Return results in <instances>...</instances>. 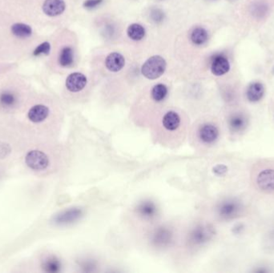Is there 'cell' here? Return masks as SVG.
<instances>
[{
	"label": "cell",
	"mask_w": 274,
	"mask_h": 273,
	"mask_svg": "<svg viewBox=\"0 0 274 273\" xmlns=\"http://www.w3.org/2000/svg\"><path fill=\"white\" fill-rule=\"evenodd\" d=\"M130 217L134 227L145 232L157 224L160 210L154 201L145 200L132 208Z\"/></svg>",
	"instance_id": "cell-2"
},
{
	"label": "cell",
	"mask_w": 274,
	"mask_h": 273,
	"mask_svg": "<svg viewBox=\"0 0 274 273\" xmlns=\"http://www.w3.org/2000/svg\"><path fill=\"white\" fill-rule=\"evenodd\" d=\"M11 32L19 38L29 37L32 34V29L25 23H15L11 26Z\"/></svg>",
	"instance_id": "cell-22"
},
{
	"label": "cell",
	"mask_w": 274,
	"mask_h": 273,
	"mask_svg": "<svg viewBox=\"0 0 274 273\" xmlns=\"http://www.w3.org/2000/svg\"><path fill=\"white\" fill-rule=\"evenodd\" d=\"M10 148L7 144L3 143H0V157H3L7 156V153L10 152Z\"/></svg>",
	"instance_id": "cell-30"
},
{
	"label": "cell",
	"mask_w": 274,
	"mask_h": 273,
	"mask_svg": "<svg viewBox=\"0 0 274 273\" xmlns=\"http://www.w3.org/2000/svg\"><path fill=\"white\" fill-rule=\"evenodd\" d=\"M16 95L10 91H4L0 95V106L4 108H11L16 105Z\"/></svg>",
	"instance_id": "cell-25"
},
{
	"label": "cell",
	"mask_w": 274,
	"mask_h": 273,
	"mask_svg": "<svg viewBox=\"0 0 274 273\" xmlns=\"http://www.w3.org/2000/svg\"><path fill=\"white\" fill-rule=\"evenodd\" d=\"M88 84V79L82 73H72L68 75L65 82L68 91L72 93L80 92Z\"/></svg>",
	"instance_id": "cell-9"
},
{
	"label": "cell",
	"mask_w": 274,
	"mask_h": 273,
	"mask_svg": "<svg viewBox=\"0 0 274 273\" xmlns=\"http://www.w3.org/2000/svg\"><path fill=\"white\" fill-rule=\"evenodd\" d=\"M150 17H151V20L153 22L160 23L162 22L165 19V14L160 9H151V12H150Z\"/></svg>",
	"instance_id": "cell-27"
},
{
	"label": "cell",
	"mask_w": 274,
	"mask_h": 273,
	"mask_svg": "<svg viewBox=\"0 0 274 273\" xmlns=\"http://www.w3.org/2000/svg\"><path fill=\"white\" fill-rule=\"evenodd\" d=\"M50 114L49 107L44 104H37L29 110L27 117L29 120L35 123H40L46 120Z\"/></svg>",
	"instance_id": "cell-12"
},
{
	"label": "cell",
	"mask_w": 274,
	"mask_h": 273,
	"mask_svg": "<svg viewBox=\"0 0 274 273\" xmlns=\"http://www.w3.org/2000/svg\"><path fill=\"white\" fill-rule=\"evenodd\" d=\"M243 228H244L243 225H237V226L235 227V228L233 229V231H235L236 233H239V232H241V231H242V230H243Z\"/></svg>",
	"instance_id": "cell-31"
},
{
	"label": "cell",
	"mask_w": 274,
	"mask_h": 273,
	"mask_svg": "<svg viewBox=\"0 0 274 273\" xmlns=\"http://www.w3.org/2000/svg\"><path fill=\"white\" fill-rule=\"evenodd\" d=\"M150 94L157 101L164 102L169 95V89L165 84H158L151 88Z\"/></svg>",
	"instance_id": "cell-21"
},
{
	"label": "cell",
	"mask_w": 274,
	"mask_h": 273,
	"mask_svg": "<svg viewBox=\"0 0 274 273\" xmlns=\"http://www.w3.org/2000/svg\"><path fill=\"white\" fill-rule=\"evenodd\" d=\"M268 11H269V7H268L267 3L264 1L254 2L250 7V12L252 14V16L257 19L266 16L268 13Z\"/></svg>",
	"instance_id": "cell-23"
},
{
	"label": "cell",
	"mask_w": 274,
	"mask_h": 273,
	"mask_svg": "<svg viewBox=\"0 0 274 273\" xmlns=\"http://www.w3.org/2000/svg\"><path fill=\"white\" fill-rule=\"evenodd\" d=\"M258 187L266 192L274 190V170L266 169L260 172L257 176Z\"/></svg>",
	"instance_id": "cell-14"
},
{
	"label": "cell",
	"mask_w": 274,
	"mask_h": 273,
	"mask_svg": "<svg viewBox=\"0 0 274 273\" xmlns=\"http://www.w3.org/2000/svg\"><path fill=\"white\" fill-rule=\"evenodd\" d=\"M145 29L142 25L139 23H132L127 29V35L129 39L133 41H140L145 38Z\"/></svg>",
	"instance_id": "cell-19"
},
{
	"label": "cell",
	"mask_w": 274,
	"mask_h": 273,
	"mask_svg": "<svg viewBox=\"0 0 274 273\" xmlns=\"http://www.w3.org/2000/svg\"><path fill=\"white\" fill-rule=\"evenodd\" d=\"M190 39L193 44L195 45H203L208 40V32L203 27H196L192 31Z\"/></svg>",
	"instance_id": "cell-20"
},
{
	"label": "cell",
	"mask_w": 274,
	"mask_h": 273,
	"mask_svg": "<svg viewBox=\"0 0 274 273\" xmlns=\"http://www.w3.org/2000/svg\"><path fill=\"white\" fill-rule=\"evenodd\" d=\"M74 61V55H73V51L70 46H65L64 48L62 49L60 55H59V64L62 67H70L73 64Z\"/></svg>",
	"instance_id": "cell-24"
},
{
	"label": "cell",
	"mask_w": 274,
	"mask_h": 273,
	"mask_svg": "<svg viewBox=\"0 0 274 273\" xmlns=\"http://www.w3.org/2000/svg\"><path fill=\"white\" fill-rule=\"evenodd\" d=\"M228 124L231 132H242L248 125V119L244 114L237 113V114H232L229 117Z\"/></svg>",
	"instance_id": "cell-17"
},
{
	"label": "cell",
	"mask_w": 274,
	"mask_h": 273,
	"mask_svg": "<svg viewBox=\"0 0 274 273\" xmlns=\"http://www.w3.org/2000/svg\"><path fill=\"white\" fill-rule=\"evenodd\" d=\"M25 163L35 171H44L50 165V159L45 152L40 150H31L25 157Z\"/></svg>",
	"instance_id": "cell-7"
},
{
	"label": "cell",
	"mask_w": 274,
	"mask_h": 273,
	"mask_svg": "<svg viewBox=\"0 0 274 273\" xmlns=\"http://www.w3.org/2000/svg\"><path fill=\"white\" fill-rule=\"evenodd\" d=\"M62 267L61 260L55 255H48L42 260L41 268L44 273H58L61 271Z\"/></svg>",
	"instance_id": "cell-16"
},
{
	"label": "cell",
	"mask_w": 274,
	"mask_h": 273,
	"mask_svg": "<svg viewBox=\"0 0 274 273\" xmlns=\"http://www.w3.org/2000/svg\"><path fill=\"white\" fill-rule=\"evenodd\" d=\"M219 128L215 123L209 121L196 123L190 127L189 142L197 148L213 145L219 138Z\"/></svg>",
	"instance_id": "cell-4"
},
{
	"label": "cell",
	"mask_w": 274,
	"mask_h": 273,
	"mask_svg": "<svg viewBox=\"0 0 274 273\" xmlns=\"http://www.w3.org/2000/svg\"><path fill=\"white\" fill-rule=\"evenodd\" d=\"M213 171L217 176H224L228 172V167L224 164H218V165L213 167Z\"/></svg>",
	"instance_id": "cell-29"
},
{
	"label": "cell",
	"mask_w": 274,
	"mask_h": 273,
	"mask_svg": "<svg viewBox=\"0 0 274 273\" xmlns=\"http://www.w3.org/2000/svg\"><path fill=\"white\" fill-rule=\"evenodd\" d=\"M265 88L261 83H252L247 89L246 95L250 102H257L263 97Z\"/></svg>",
	"instance_id": "cell-18"
},
{
	"label": "cell",
	"mask_w": 274,
	"mask_h": 273,
	"mask_svg": "<svg viewBox=\"0 0 274 273\" xmlns=\"http://www.w3.org/2000/svg\"><path fill=\"white\" fill-rule=\"evenodd\" d=\"M148 245L156 251H165L175 244V228L169 224H156L145 232Z\"/></svg>",
	"instance_id": "cell-3"
},
{
	"label": "cell",
	"mask_w": 274,
	"mask_h": 273,
	"mask_svg": "<svg viewBox=\"0 0 274 273\" xmlns=\"http://www.w3.org/2000/svg\"><path fill=\"white\" fill-rule=\"evenodd\" d=\"M166 68V61L162 56L153 55L144 63L141 67V73L148 79L154 80L163 75Z\"/></svg>",
	"instance_id": "cell-6"
},
{
	"label": "cell",
	"mask_w": 274,
	"mask_h": 273,
	"mask_svg": "<svg viewBox=\"0 0 274 273\" xmlns=\"http://www.w3.org/2000/svg\"><path fill=\"white\" fill-rule=\"evenodd\" d=\"M103 1V0H86L85 2H83V7L88 10H92L98 7Z\"/></svg>",
	"instance_id": "cell-28"
},
{
	"label": "cell",
	"mask_w": 274,
	"mask_h": 273,
	"mask_svg": "<svg viewBox=\"0 0 274 273\" xmlns=\"http://www.w3.org/2000/svg\"><path fill=\"white\" fill-rule=\"evenodd\" d=\"M214 230L207 224H197L190 228L182 237L181 249L186 254H192L198 248L208 243L213 238Z\"/></svg>",
	"instance_id": "cell-5"
},
{
	"label": "cell",
	"mask_w": 274,
	"mask_h": 273,
	"mask_svg": "<svg viewBox=\"0 0 274 273\" xmlns=\"http://www.w3.org/2000/svg\"><path fill=\"white\" fill-rule=\"evenodd\" d=\"M229 69L230 64L228 59L224 57V55H216L215 57L213 58L211 64V71L213 75L221 76L228 73Z\"/></svg>",
	"instance_id": "cell-13"
},
{
	"label": "cell",
	"mask_w": 274,
	"mask_h": 273,
	"mask_svg": "<svg viewBox=\"0 0 274 273\" xmlns=\"http://www.w3.org/2000/svg\"><path fill=\"white\" fill-rule=\"evenodd\" d=\"M83 215L80 207H72L59 212L52 218V223L57 226H67L76 222Z\"/></svg>",
	"instance_id": "cell-8"
},
{
	"label": "cell",
	"mask_w": 274,
	"mask_h": 273,
	"mask_svg": "<svg viewBox=\"0 0 274 273\" xmlns=\"http://www.w3.org/2000/svg\"><path fill=\"white\" fill-rule=\"evenodd\" d=\"M190 127L189 118L185 113L169 109L158 115L150 128L155 143L166 148H175L186 140Z\"/></svg>",
	"instance_id": "cell-1"
},
{
	"label": "cell",
	"mask_w": 274,
	"mask_h": 273,
	"mask_svg": "<svg viewBox=\"0 0 274 273\" xmlns=\"http://www.w3.org/2000/svg\"><path fill=\"white\" fill-rule=\"evenodd\" d=\"M240 205L233 201H226L222 203L217 207V214L221 218L224 220L234 218L239 213Z\"/></svg>",
	"instance_id": "cell-10"
},
{
	"label": "cell",
	"mask_w": 274,
	"mask_h": 273,
	"mask_svg": "<svg viewBox=\"0 0 274 273\" xmlns=\"http://www.w3.org/2000/svg\"><path fill=\"white\" fill-rule=\"evenodd\" d=\"M125 65V59L121 53H110L109 55L106 58V68L112 72H118L124 68Z\"/></svg>",
	"instance_id": "cell-15"
},
{
	"label": "cell",
	"mask_w": 274,
	"mask_h": 273,
	"mask_svg": "<svg viewBox=\"0 0 274 273\" xmlns=\"http://www.w3.org/2000/svg\"><path fill=\"white\" fill-rule=\"evenodd\" d=\"M66 9L64 0H45L43 4V11L47 16L55 17L64 13Z\"/></svg>",
	"instance_id": "cell-11"
},
{
	"label": "cell",
	"mask_w": 274,
	"mask_h": 273,
	"mask_svg": "<svg viewBox=\"0 0 274 273\" xmlns=\"http://www.w3.org/2000/svg\"><path fill=\"white\" fill-rule=\"evenodd\" d=\"M50 51V44L49 42H44L40 44L39 46L35 49L33 55L35 56H39V55H49Z\"/></svg>",
	"instance_id": "cell-26"
}]
</instances>
